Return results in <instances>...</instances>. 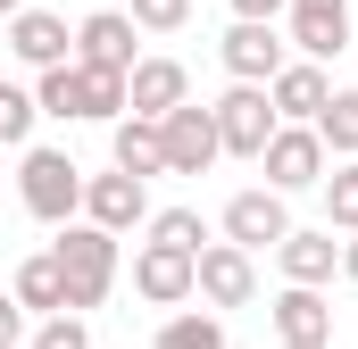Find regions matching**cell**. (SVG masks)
I'll return each instance as SVG.
<instances>
[{"mask_svg": "<svg viewBox=\"0 0 358 349\" xmlns=\"http://www.w3.org/2000/svg\"><path fill=\"white\" fill-rule=\"evenodd\" d=\"M283 233H292V208H283V191H234L225 200V242L234 250H283Z\"/></svg>", "mask_w": 358, "mask_h": 349, "instance_id": "8", "label": "cell"}, {"mask_svg": "<svg viewBox=\"0 0 358 349\" xmlns=\"http://www.w3.org/2000/svg\"><path fill=\"white\" fill-rule=\"evenodd\" d=\"M292 0H234V25H275Z\"/></svg>", "mask_w": 358, "mask_h": 349, "instance_id": "28", "label": "cell"}, {"mask_svg": "<svg viewBox=\"0 0 358 349\" xmlns=\"http://www.w3.org/2000/svg\"><path fill=\"white\" fill-rule=\"evenodd\" d=\"M283 17H292V50L308 67H325V59L350 50V0H292Z\"/></svg>", "mask_w": 358, "mask_h": 349, "instance_id": "9", "label": "cell"}, {"mask_svg": "<svg viewBox=\"0 0 358 349\" xmlns=\"http://www.w3.org/2000/svg\"><path fill=\"white\" fill-rule=\"evenodd\" d=\"M84 225L100 233H134V225H150V183H134V174H84Z\"/></svg>", "mask_w": 358, "mask_h": 349, "instance_id": "7", "label": "cell"}, {"mask_svg": "<svg viewBox=\"0 0 358 349\" xmlns=\"http://www.w3.org/2000/svg\"><path fill=\"white\" fill-rule=\"evenodd\" d=\"M208 117H217V150H225V158H259L275 142V108H267L259 84H234L225 100H208Z\"/></svg>", "mask_w": 358, "mask_h": 349, "instance_id": "3", "label": "cell"}, {"mask_svg": "<svg viewBox=\"0 0 358 349\" xmlns=\"http://www.w3.org/2000/svg\"><path fill=\"white\" fill-rule=\"evenodd\" d=\"M17 200H25L34 225H76V216H84V167H76L67 150H25Z\"/></svg>", "mask_w": 358, "mask_h": 349, "instance_id": "2", "label": "cell"}, {"mask_svg": "<svg viewBox=\"0 0 358 349\" xmlns=\"http://www.w3.org/2000/svg\"><path fill=\"white\" fill-rule=\"evenodd\" d=\"M192 17V0H134V34H176Z\"/></svg>", "mask_w": 358, "mask_h": 349, "instance_id": "27", "label": "cell"}, {"mask_svg": "<svg viewBox=\"0 0 358 349\" xmlns=\"http://www.w3.org/2000/svg\"><path fill=\"white\" fill-rule=\"evenodd\" d=\"M275 258H283V283H300V291H325V283H334V266H342V242H334V233H308V225H292Z\"/></svg>", "mask_w": 358, "mask_h": 349, "instance_id": "17", "label": "cell"}, {"mask_svg": "<svg viewBox=\"0 0 358 349\" xmlns=\"http://www.w3.org/2000/svg\"><path fill=\"white\" fill-rule=\"evenodd\" d=\"M8 50H17L34 75H50V67H67V59H76V34H67V17L25 8V17H8Z\"/></svg>", "mask_w": 358, "mask_h": 349, "instance_id": "14", "label": "cell"}, {"mask_svg": "<svg viewBox=\"0 0 358 349\" xmlns=\"http://www.w3.org/2000/svg\"><path fill=\"white\" fill-rule=\"evenodd\" d=\"M8 17H25V0H0V25H8Z\"/></svg>", "mask_w": 358, "mask_h": 349, "instance_id": "31", "label": "cell"}, {"mask_svg": "<svg viewBox=\"0 0 358 349\" xmlns=\"http://www.w3.org/2000/svg\"><path fill=\"white\" fill-rule=\"evenodd\" d=\"M159 150H167V174H208L225 150H217V117L200 108V100H183L176 117L159 125Z\"/></svg>", "mask_w": 358, "mask_h": 349, "instance_id": "10", "label": "cell"}, {"mask_svg": "<svg viewBox=\"0 0 358 349\" xmlns=\"http://www.w3.org/2000/svg\"><path fill=\"white\" fill-rule=\"evenodd\" d=\"M300 341H334V308H325V291L283 283L275 291V349H300Z\"/></svg>", "mask_w": 358, "mask_h": 349, "instance_id": "16", "label": "cell"}, {"mask_svg": "<svg viewBox=\"0 0 358 349\" xmlns=\"http://www.w3.org/2000/svg\"><path fill=\"white\" fill-rule=\"evenodd\" d=\"M50 266H59V283H67V316H84L100 308L108 291H117V233H100V225H59V242H50Z\"/></svg>", "mask_w": 358, "mask_h": 349, "instance_id": "1", "label": "cell"}, {"mask_svg": "<svg viewBox=\"0 0 358 349\" xmlns=\"http://www.w3.org/2000/svg\"><path fill=\"white\" fill-rule=\"evenodd\" d=\"M134 291H142L150 308H183V299H192V258L142 242V250H134Z\"/></svg>", "mask_w": 358, "mask_h": 349, "instance_id": "15", "label": "cell"}, {"mask_svg": "<svg viewBox=\"0 0 358 349\" xmlns=\"http://www.w3.org/2000/svg\"><path fill=\"white\" fill-rule=\"evenodd\" d=\"M8 299H17L25 316H67V283H59V266H50V250L17 266V283H8Z\"/></svg>", "mask_w": 358, "mask_h": 349, "instance_id": "19", "label": "cell"}, {"mask_svg": "<svg viewBox=\"0 0 358 349\" xmlns=\"http://www.w3.org/2000/svg\"><path fill=\"white\" fill-rule=\"evenodd\" d=\"M259 174H267V191H317V183H325V142H317V125H275V142L259 150Z\"/></svg>", "mask_w": 358, "mask_h": 349, "instance_id": "4", "label": "cell"}, {"mask_svg": "<svg viewBox=\"0 0 358 349\" xmlns=\"http://www.w3.org/2000/svg\"><path fill=\"white\" fill-rule=\"evenodd\" d=\"M34 117H42V108H34V91L0 75V150H34Z\"/></svg>", "mask_w": 358, "mask_h": 349, "instance_id": "24", "label": "cell"}, {"mask_svg": "<svg viewBox=\"0 0 358 349\" xmlns=\"http://www.w3.org/2000/svg\"><path fill=\"white\" fill-rule=\"evenodd\" d=\"M25 349H92V325L84 316H42V325L25 333Z\"/></svg>", "mask_w": 358, "mask_h": 349, "instance_id": "26", "label": "cell"}, {"mask_svg": "<svg viewBox=\"0 0 358 349\" xmlns=\"http://www.w3.org/2000/svg\"><path fill=\"white\" fill-rule=\"evenodd\" d=\"M150 242H159V250H183V258H200V250H208V225H200V208H159V216H150Z\"/></svg>", "mask_w": 358, "mask_h": 349, "instance_id": "25", "label": "cell"}, {"mask_svg": "<svg viewBox=\"0 0 358 349\" xmlns=\"http://www.w3.org/2000/svg\"><path fill=\"white\" fill-rule=\"evenodd\" d=\"M300 349H334V341H300Z\"/></svg>", "mask_w": 358, "mask_h": 349, "instance_id": "32", "label": "cell"}, {"mask_svg": "<svg viewBox=\"0 0 358 349\" xmlns=\"http://www.w3.org/2000/svg\"><path fill=\"white\" fill-rule=\"evenodd\" d=\"M325 100H334V84H325V67H308V59H283V75L267 84L275 125H317V117H325Z\"/></svg>", "mask_w": 358, "mask_h": 349, "instance_id": "13", "label": "cell"}, {"mask_svg": "<svg viewBox=\"0 0 358 349\" xmlns=\"http://www.w3.org/2000/svg\"><path fill=\"white\" fill-rule=\"evenodd\" d=\"M34 108H42V117H67V125H84V75H76V59H67V67H50V75L34 84Z\"/></svg>", "mask_w": 358, "mask_h": 349, "instance_id": "20", "label": "cell"}, {"mask_svg": "<svg viewBox=\"0 0 358 349\" xmlns=\"http://www.w3.org/2000/svg\"><path fill=\"white\" fill-rule=\"evenodd\" d=\"M317 142H325V158H358V91H334V100H325Z\"/></svg>", "mask_w": 358, "mask_h": 349, "instance_id": "21", "label": "cell"}, {"mask_svg": "<svg viewBox=\"0 0 358 349\" xmlns=\"http://www.w3.org/2000/svg\"><path fill=\"white\" fill-rule=\"evenodd\" d=\"M0 349H25V308L0 291Z\"/></svg>", "mask_w": 358, "mask_h": 349, "instance_id": "29", "label": "cell"}, {"mask_svg": "<svg viewBox=\"0 0 358 349\" xmlns=\"http://www.w3.org/2000/svg\"><path fill=\"white\" fill-rule=\"evenodd\" d=\"M317 191H325V233H358V158H342Z\"/></svg>", "mask_w": 358, "mask_h": 349, "instance_id": "22", "label": "cell"}, {"mask_svg": "<svg viewBox=\"0 0 358 349\" xmlns=\"http://www.w3.org/2000/svg\"><path fill=\"white\" fill-rule=\"evenodd\" d=\"M217 59H225L234 84H259V91H267L275 75H283V34H275V25H225Z\"/></svg>", "mask_w": 358, "mask_h": 349, "instance_id": "12", "label": "cell"}, {"mask_svg": "<svg viewBox=\"0 0 358 349\" xmlns=\"http://www.w3.org/2000/svg\"><path fill=\"white\" fill-rule=\"evenodd\" d=\"M342 274H350V283H358V233H350V242H342Z\"/></svg>", "mask_w": 358, "mask_h": 349, "instance_id": "30", "label": "cell"}, {"mask_svg": "<svg viewBox=\"0 0 358 349\" xmlns=\"http://www.w3.org/2000/svg\"><path fill=\"white\" fill-rule=\"evenodd\" d=\"M108 158H117V174H134V183L167 174V150H159V125H142V117H117V125H108Z\"/></svg>", "mask_w": 358, "mask_h": 349, "instance_id": "18", "label": "cell"}, {"mask_svg": "<svg viewBox=\"0 0 358 349\" xmlns=\"http://www.w3.org/2000/svg\"><path fill=\"white\" fill-rule=\"evenodd\" d=\"M76 67H100V75H134V67H142L125 8H92L84 25H76Z\"/></svg>", "mask_w": 358, "mask_h": 349, "instance_id": "6", "label": "cell"}, {"mask_svg": "<svg viewBox=\"0 0 358 349\" xmlns=\"http://www.w3.org/2000/svg\"><path fill=\"white\" fill-rule=\"evenodd\" d=\"M192 291H200L208 308H250V299H259V266H250V250L208 242V250L192 258Z\"/></svg>", "mask_w": 358, "mask_h": 349, "instance_id": "5", "label": "cell"}, {"mask_svg": "<svg viewBox=\"0 0 358 349\" xmlns=\"http://www.w3.org/2000/svg\"><path fill=\"white\" fill-rule=\"evenodd\" d=\"M183 100H192V75H183L176 59H142L125 75V117H142V125H167Z\"/></svg>", "mask_w": 358, "mask_h": 349, "instance_id": "11", "label": "cell"}, {"mask_svg": "<svg viewBox=\"0 0 358 349\" xmlns=\"http://www.w3.org/2000/svg\"><path fill=\"white\" fill-rule=\"evenodd\" d=\"M150 349H225V316H200V308H183L159 325V341Z\"/></svg>", "mask_w": 358, "mask_h": 349, "instance_id": "23", "label": "cell"}]
</instances>
